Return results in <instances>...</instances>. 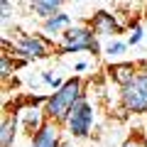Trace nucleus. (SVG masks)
<instances>
[{
  "label": "nucleus",
  "mask_w": 147,
  "mask_h": 147,
  "mask_svg": "<svg viewBox=\"0 0 147 147\" xmlns=\"http://www.w3.org/2000/svg\"><path fill=\"white\" fill-rule=\"evenodd\" d=\"M59 52L61 54H79V52H88L93 57L103 54L100 47V37L96 34V30L88 22H81V25H71L61 37H59Z\"/></svg>",
  "instance_id": "4"
},
{
  "label": "nucleus",
  "mask_w": 147,
  "mask_h": 147,
  "mask_svg": "<svg viewBox=\"0 0 147 147\" xmlns=\"http://www.w3.org/2000/svg\"><path fill=\"white\" fill-rule=\"evenodd\" d=\"M20 132V118L17 113H5L0 120V147H12Z\"/></svg>",
  "instance_id": "10"
},
{
  "label": "nucleus",
  "mask_w": 147,
  "mask_h": 147,
  "mask_svg": "<svg viewBox=\"0 0 147 147\" xmlns=\"http://www.w3.org/2000/svg\"><path fill=\"white\" fill-rule=\"evenodd\" d=\"M69 27H71V15H66L64 10L57 12V15H52V17H47V20H42V32L47 37H52V39L54 37L59 39Z\"/></svg>",
  "instance_id": "11"
},
{
  "label": "nucleus",
  "mask_w": 147,
  "mask_h": 147,
  "mask_svg": "<svg viewBox=\"0 0 147 147\" xmlns=\"http://www.w3.org/2000/svg\"><path fill=\"white\" fill-rule=\"evenodd\" d=\"M93 123H96V110L91 105L88 96H84L79 103L74 105V110L69 113L66 123H64V130L74 140H88L91 130H93Z\"/></svg>",
  "instance_id": "5"
},
{
  "label": "nucleus",
  "mask_w": 147,
  "mask_h": 147,
  "mask_svg": "<svg viewBox=\"0 0 147 147\" xmlns=\"http://www.w3.org/2000/svg\"><path fill=\"white\" fill-rule=\"evenodd\" d=\"M42 81L52 91H57V88H61V86H64V79H59L57 74H52V71H42Z\"/></svg>",
  "instance_id": "17"
},
{
  "label": "nucleus",
  "mask_w": 147,
  "mask_h": 147,
  "mask_svg": "<svg viewBox=\"0 0 147 147\" xmlns=\"http://www.w3.org/2000/svg\"><path fill=\"white\" fill-rule=\"evenodd\" d=\"M86 69H88V61H76V64H74V71H76V74L86 71Z\"/></svg>",
  "instance_id": "19"
},
{
  "label": "nucleus",
  "mask_w": 147,
  "mask_h": 147,
  "mask_svg": "<svg viewBox=\"0 0 147 147\" xmlns=\"http://www.w3.org/2000/svg\"><path fill=\"white\" fill-rule=\"evenodd\" d=\"M25 64H27V61H22V59L12 57L10 52H5V49H3V54H0V79L7 81L12 74H15L20 66H25Z\"/></svg>",
  "instance_id": "13"
},
{
  "label": "nucleus",
  "mask_w": 147,
  "mask_h": 147,
  "mask_svg": "<svg viewBox=\"0 0 147 147\" xmlns=\"http://www.w3.org/2000/svg\"><path fill=\"white\" fill-rule=\"evenodd\" d=\"M84 96H86L84 79H81V76H71V79L64 81L61 88L52 91V93L44 98L42 108H44V113H47L49 120H57V123H61V125H64L66 118H69V113L74 110V105L79 103Z\"/></svg>",
  "instance_id": "1"
},
{
  "label": "nucleus",
  "mask_w": 147,
  "mask_h": 147,
  "mask_svg": "<svg viewBox=\"0 0 147 147\" xmlns=\"http://www.w3.org/2000/svg\"><path fill=\"white\" fill-rule=\"evenodd\" d=\"M0 12H3V15H0V17H3V22L7 25V22H10V17L15 15V7H12V0H0Z\"/></svg>",
  "instance_id": "18"
},
{
  "label": "nucleus",
  "mask_w": 147,
  "mask_h": 147,
  "mask_svg": "<svg viewBox=\"0 0 147 147\" xmlns=\"http://www.w3.org/2000/svg\"><path fill=\"white\" fill-rule=\"evenodd\" d=\"M137 69H140V61H113V64L105 66V71H108V79L113 81L118 88H123L125 84L132 81V76L137 74Z\"/></svg>",
  "instance_id": "9"
},
{
  "label": "nucleus",
  "mask_w": 147,
  "mask_h": 147,
  "mask_svg": "<svg viewBox=\"0 0 147 147\" xmlns=\"http://www.w3.org/2000/svg\"><path fill=\"white\" fill-rule=\"evenodd\" d=\"M17 118H20V130L27 137H32L39 127L47 123V113L44 108H37V105H25V108L17 110Z\"/></svg>",
  "instance_id": "8"
},
{
  "label": "nucleus",
  "mask_w": 147,
  "mask_h": 147,
  "mask_svg": "<svg viewBox=\"0 0 147 147\" xmlns=\"http://www.w3.org/2000/svg\"><path fill=\"white\" fill-rule=\"evenodd\" d=\"M127 39H110L108 44L103 47V54H108L110 59H118V57H123V54L127 52Z\"/></svg>",
  "instance_id": "14"
},
{
  "label": "nucleus",
  "mask_w": 147,
  "mask_h": 147,
  "mask_svg": "<svg viewBox=\"0 0 147 147\" xmlns=\"http://www.w3.org/2000/svg\"><path fill=\"white\" fill-rule=\"evenodd\" d=\"M64 3H66V0H30V10H32V15H34V17L47 20V17L61 12Z\"/></svg>",
  "instance_id": "12"
},
{
  "label": "nucleus",
  "mask_w": 147,
  "mask_h": 147,
  "mask_svg": "<svg viewBox=\"0 0 147 147\" xmlns=\"http://www.w3.org/2000/svg\"><path fill=\"white\" fill-rule=\"evenodd\" d=\"M142 37H145L142 25H132L130 27V34H127V44H130V47H137V44L142 42Z\"/></svg>",
  "instance_id": "16"
},
{
  "label": "nucleus",
  "mask_w": 147,
  "mask_h": 147,
  "mask_svg": "<svg viewBox=\"0 0 147 147\" xmlns=\"http://www.w3.org/2000/svg\"><path fill=\"white\" fill-rule=\"evenodd\" d=\"M61 130H64L61 123L47 118V123L30 137V147H61V142H64V132Z\"/></svg>",
  "instance_id": "6"
},
{
  "label": "nucleus",
  "mask_w": 147,
  "mask_h": 147,
  "mask_svg": "<svg viewBox=\"0 0 147 147\" xmlns=\"http://www.w3.org/2000/svg\"><path fill=\"white\" fill-rule=\"evenodd\" d=\"M3 49L10 52L12 57L22 59V61H39V59H49L54 54L52 37L47 34H34V32H20L15 39L3 37Z\"/></svg>",
  "instance_id": "2"
},
{
  "label": "nucleus",
  "mask_w": 147,
  "mask_h": 147,
  "mask_svg": "<svg viewBox=\"0 0 147 147\" xmlns=\"http://www.w3.org/2000/svg\"><path fill=\"white\" fill-rule=\"evenodd\" d=\"M61 147H79V145H74V142H66V140H64V142H61Z\"/></svg>",
  "instance_id": "20"
},
{
  "label": "nucleus",
  "mask_w": 147,
  "mask_h": 147,
  "mask_svg": "<svg viewBox=\"0 0 147 147\" xmlns=\"http://www.w3.org/2000/svg\"><path fill=\"white\" fill-rule=\"evenodd\" d=\"M118 108L127 115H147V61H140L132 81L118 88Z\"/></svg>",
  "instance_id": "3"
},
{
  "label": "nucleus",
  "mask_w": 147,
  "mask_h": 147,
  "mask_svg": "<svg viewBox=\"0 0 147 147\" xmlns=\"http://www.w3.org/2000/svg\"><path fill=\"white\" fill-rule=\"evenodd\" d=\"M88 25L96 30L98 37H108V39H118V34H123V30H125V27L118 22V17L113 15V12H108V10H96L93 15H91Z\"/></svg>",
  "instance_id": "7"
},
{
  "label": "nucleus",
  "mask_w": 147,
  "mask_h": 147,
  "mask_svg": "<svg viewBox=\"0 0 147 147\" xmlns=\"http://www.w3.org/2000/svg\"><path fill=\"white\" fill-rule=\"evenodd\" d=\"M120 147H147V137L142 130H132L125 140L120 142Z\"/></svg>",
  "instance_id": "15"
},
{
  "label": "nucleus",
  "mask_w": 147,
  "mask_h": 147,
  "mask_svg": "<svg viewBox=\"0 0 147 147\" xmlns=\"http://www.w3.org/2000/svg\"><path fill=\"white\" fill-rule=\"evenodd\" d=\"M71 3H81V0H71Z\"/></svg>",
  "instance_id": "21"
}]
</instances>
